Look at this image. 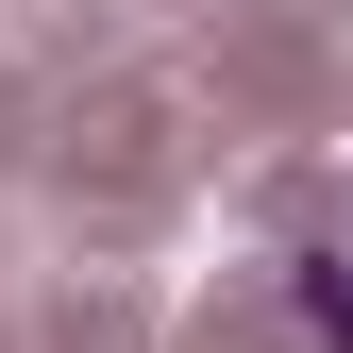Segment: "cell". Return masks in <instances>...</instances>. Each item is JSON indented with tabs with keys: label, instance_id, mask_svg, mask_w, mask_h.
<instances>
[{
	"label": "cell",
	"instance_id": "cell-1",
	"mask_svg": "<svg viewBox=\"0 0 353 353\" xmlns=\"http://www.w3.org/2000/svg\"><path fill=\"white\" fill-rule=\"evenodd\" d=\"M303 320H320V353H353V252H303Z\"/></svg>",
	"mask_w": 353,
	"mask_h": 353
}]
</instances>
